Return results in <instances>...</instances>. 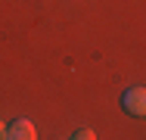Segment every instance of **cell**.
<instances>
[{
    "mask_svg": "<svg viewBox=\"0 0 146 140\" xmlns=\"http://www.w3.org/2000/svg\"><path fill=\"white\" fill-rule=\"evenodd\" d=\"M121 106L134 118H146V87H127L121 93Z\"/></svg>",
    "mask_w": 146,
    "mask_h": 140,
    "instance_id": "cell-1",
    "label": "cell"
},
{
    "mask_svg": "<svg viewBox=\"0 0 146 140\" xmlns=\"http://www.w3.org/2000/svg\"><path fill=\"white\" fill-rule=\"evenodd\" d=\"M6 137L9 140H34L37 131H34V125L28 118H16L13 125H6Z\"/></svg>",
    "mask_w": 146,
    "mask_h": 140,
    "instance_id": "cell-2",
    "label": "cell"
},
{
    "mask_svg": "<svg viewBox=\"0 0 146 140\" xmlns=\"http://www.w3.org/2000/svg\"><path fill=\"white\" fill-rule=\"evenodd\" d=\"M72 137L75 140H93V131H90V128H81V131H75Z\"/></svg>",
    "mask_w": 146,
    "mask_h": 140,
    "instance_id": "cell-3",
    "label": "cell"
},
{
    "mask_svg": "<svg viewBox=\"0 0 146 140\" xmlns=\"http://www.w3.org/2000/svg\"><path fill=\"white\" fill-rule=\"evenodd\" d=\"M0 137H6V125L3 121H0Z\"/></svg>",
    "mask_w": 146,
    "mask_h": 140,
    "instance_id": "cell-4",
    "label": "cell"
}]
</instances>
